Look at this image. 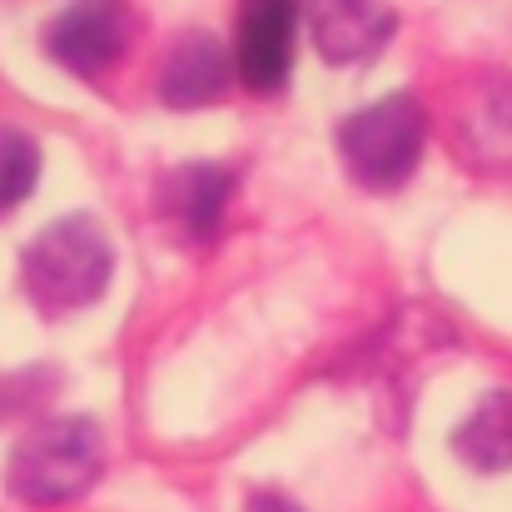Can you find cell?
I'll return each instance as SVG.
<instances>
[{"label": "cell", "mask_w": 512, "mask_h": 512, "mask_svg": "<svg viewBox=\"0 0 512 512\" xmlns=\"http://www.w3.org/2000/svg\"><path fill=\"white\" fill-rule=\"evenodd\" d=\"M20 274H25V294L40 314H75L110 289L115 249L95 219L70 214L25 244Z\"/></svg>", "instance_id": "cell-1"}, {"label": "cell", "mask_w": 512, "mask_h": 512, "mask_svg": "<svg viewBox=\"0 0 512 512\" xmlns=\"http://www.w3.org/2000/svg\"><path fill=\"white\" fill-rule=\"evenodd\" d=\"M105 473V438L90 418H55L20 438L5 463V488L30 508H60L85 498Z\"/></svg>", "instance_id": "cell-2"}, {"label": "cell", "mask_w": 512, "mask_h": 512, "mask_svg": "<svg viewBox=\"0 0 512 512\" xmlns=\"http://www.w3.org/2000/svg\"><path fill=\"white\" fill-rule=\"evenodd\" d=\"M423 140H428V115L413 95L373 100L368 110L348 115L339 130L343 165L363 189H398L418 170Z\"/></svg>", "instance_id": "cell-3"}, {"label": "cell", "mask_w": 512, "mask_h": 512, "mask_svg": "<svg viewBox=\"0 0 512 512\" xmlns=\"http://www.w3.org/2000/svg\"><path fill=\"white\" fill-rule=\"evenodd\" d=\"M299 15H304V0H239V20H234V75L249 90L274 95L289 80Z\"/></svg>", "instance_id": "cell-4"}, {"label": "cell", "mask_w": 512, "mask_h": 512, "mask_svg": "<svg viewBox=\"0 0 512 512\" xmlns=\"http://www.w3.org/2000/svg\"><path fill=\"white\" fill-rule=\"evenodd\" d=\"M125 40H130V5L125 0H70L45 30L50 60H60L70 75L110 70L125 55Z\"/></svg>", "instance_id": "cell-5"}, {"label": "cell", "mask_w": 512, "mask_h": 512, "mask_svg": "<svg viewBox=\"0 0 512 512\" xmlns=\"http://www.w3.org/2000/svg\"><path fill=\"white\" fill-rule=\"evenodd\" d=\"M304 15H309L319 55L334 65L373 60L398 30V15L383 0H309Z\"/></svg>", "instance_id": "cell-6"}, {"label": "cell", "mask_w": 512, "mask_h": 512, "mask_svg": "<svg viewBox=\"0 0 512 512\" xmlns=\"http://www.w3.org/2000/svg\"><path fill=\"white\" fill-rule=\"evenodd\" d=\"M229 80H234L229 50H224L214 35H204V30H184V35L174 40L170 60H165L160 100H165L170 110H199V105L224 100Z\"/></svg>", "instance_id": "cell-7"}, {"label": "cell", "mask_w": 512, "mask_h": 512, "mask_svg": "<svg viewBox=\"0 0 512 512\" xmlns=\"http://www.w3.org/2000/svg\"><path fill=\"white\" fill-rule=\"evenodd\" d=\"M229 189H234V174L224 165H184L165 184V204H170L174 219L189 224L194 239H209L219 229V219H224Z\"/></svg>", "instance_id": "cell-8"}, {"label": "cell", "mask_w": 512, "mask_h": 512, "mask_svg": "<svg viewBox=\"0 0 512 512\" xmlns=\"http://www.w3.org/2000/svg\"><path fill=\"white\" fill-rule=\"evenodd\" d=\"M453 448L478 473H503V468H512V393H488L468 413V423L453 433Z\"/></svg>", "instance_id": "cell-9"}, {"label": "cell", "mask_w": 512, "mask_h": 512, "mask_svg": "<svg viewBox=\"0 0 512 512\" xmlns=\"http://www.w3.org/2000/svg\"><path fill=\"white\" fill-rule=\"evenodd\" d=\"M40 179V150L25 130H5L0 125V214L15 209Z\"/></svg>", "instance_id": "cell-10"}, {"label": "cell", "mask_w": 512, "mask_h": 512, "mask_svg": "<svg viewBox=\"0 0 512 512\" xmlns=\"http://www.w3.org/2000/svg\"><path fill=\"white\" fill-rule=\"evenodd\" d=\"M249 512H294V508H289V503H279V498H259Z\"/></svg>", "instance_id": "cell-11"}]
</instances>
